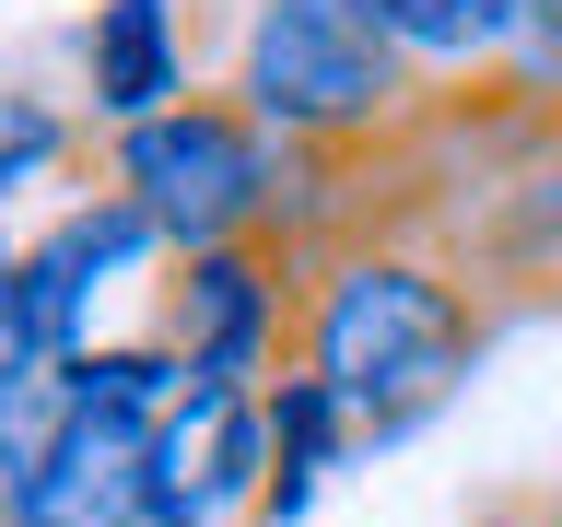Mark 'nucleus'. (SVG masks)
Here are the masks:
<instances>
[{"label":"nucleus","mask_w":562,"mask_h":527,"mask_svg":"<svg viewBox=\"0 0 562 527\" xmlns=\"http://www.w3.org/2000/svg\"><path fill=\"white\" fill-rule=\"evenodd\" d=\"M481 527H562V504H492Z\"/></svg>","instance_id":"obj_10"},{"label":"nucleus","mask_w":562,"mask_h":527,"mask_svg":"<svg viewBox=\"0 0 562 527\" xmlns=\"http://www.w3.org/2000/svg\"><path fill=\"white\" fill-rule=\"evenodd\" d=\"M153 246H165V235H153V211H140L117 176H105L94 200H70L59 223L24 246V293H35V328H47V363H70V351H82L94 305L140 270V258H153Z\"/></svg>","instance_id":"obj_5"},{"label":"nucleus","mask_w":562,"mask_h":527,"mask_svg":"<svg viewBox=\"0 0 562 527\" xmlns=\"http://www.w3.org/2000/svg\"><path fill=\"white\" fill-rule=\"evenodd\" d=\"M235 94L293 153H340V165H411L434 141L422 59L375 24V0H258L235 47Z\"/></svg>","instance_id":"obj_2"},{"label":"nucleus","mask_w":562,"mask_h":527,"mask_svg":"<svg viewBox=\"0 0 562 527\" xmlns=\"http://www.w3.org/2000/svg\"><path fill=\"white\" fill-rule=\"evenodd\" d=\"M492 340V293L446 258L422 200H363L340 235H305V305H293V375L351 411L363 446H398L469 386Z\"/></svg>","instance_id":"obj_1"},{"label":"nucleus","mask_w":562,"mask_h":527,"mask_svg":"<svg viewBox=\"0 0 562 527\" xmlns=\"http://www.w3.org/2000/svg\"><path fill=\"white\" fill-rule=\"evenodd\" d=\"M47 165H70V117H59V105H35V94H0V200L35 188Z\"/></svg>","instance_id":"obj_8"},{"label":"nucleus","mask_w":562,"mask_h":527,"mask_svg":"<svg viewBox=\"0 0 562 527\" xmlns=\"http://www.w3.org/2000/svg\"><path fill=\"white\" fill-rule=\"evenodd\" d=\"M153 422L165 411H140V399H70L59 386V422L12 481V516L24 527H140L153 516Z\"/></svg>","instance_id":"obj_4"},{"label":"nucleus","mask_w":562,"mask_h":527,"mask_svg":"<svg viewBox=\"0 0 562 527\" xmlns=\"http://www.w3.org/2000/svg\"><path fill=\"white\" fill-rule=\"evenodd\" d=\"M0 527H24V516H0Z\"/></svg>","instance_id":"obj_12"},{"label":"nucleus","mask_w":562,"mask_h":527,"mask_svg":"<svg viewBox=\"0 0 562 527\" xmlns=\"http://www.w3.org/2000/svg\"><path fill=\"white\" fill-rule=\"evenodd\" d=\"M539 12H562V0H539Z\"/></svg>","instance_id":"obj_11"},{"label":"nucleus","mask_w":562,"mask_h":527,"mask_svg":"<svg viewBox=\"0 0 562 527\" xmlns=\"http://www.w3.org/2000/svg\"><path fill=\"white\" fill-rule=\"evenodd\" d=\"M47 375V328H35V293H24V246H0V399Z\"/></svg>","instance_id":"obj_9"},{"label":"nucleus","mask_w":562,"mask_h":527,"mask_svg":"<svg viewBox=\"0 0 562 527\" xmlns=\"http://www.w3.org/2000/svg\"><path fill=\"white\" fill-rule=\"evenodd\" d=\"M375 24L422 70H504L539 35V0H375Z\"/></svg>","instance_id":"obj_7"},{"label":"nucleus","mask_w":562,"mask_h":527,"mask_svg":"<svg viewBox=\"0 0 562 527\" xmlns=\"http://www.w3.org/2000/svg\"><path fill=\"white\" fill-rule=\"evenodd\" d=\"M82 94H94L105 130H140L188 94V24L176 0H94L82 24Z\"/></svg>","instance_id":"obj_6"},{"label":"nucleus","mask_w":562,"mask_h":527,"mask_svg":"<svg viewBox=\"0 0 562 527\" xmlns=\"http://www.w3.org/2000/svg\"><path fill=\"white\" fill-rule=\"evenodd\" d=\"M105 176L153 211V235L176 258L235 246V235H281V211H293V141L246 94H176L165 117L117 130Z\"/></svg>","instance_id":"obj_3"}]
</instances>
